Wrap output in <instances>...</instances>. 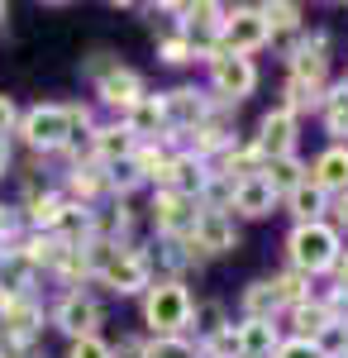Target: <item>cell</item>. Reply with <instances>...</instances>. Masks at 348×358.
<instances>
[{
	"label": "cell",
	"mask_w": 348,
	"mask_h": 358,
	"mask_svg": "<svg viewBox=\"0 0 348 358\" xmlns=\"http://www.w3.org/2000/svg\"><path fill=\"white\" fill-rule=\"evenodd\" d=\"M324 72H329V57H324V38H310L291 53V86H287V110H305V106H320L324 96Z\"/></svg>",
	"instance_id": "obj_1"
},
{
	"label": "cell",
	"mask_w": 348,
	"mask_h": 358,
	"mask_svg": "<svg viewBox=\"0 0 348 358\" xmlns=\"http://www.w3.org/2000/svg\"><path fill=\"white\" fill-rule=\"evenodd\" d=\"M291 263H296V273H305V277H315V273H329L334 263H339V234L329 229L324 220L315 224H296L291 229Z\"/></svg>",
	"instance_id": "obj_2"
},
{
	"label": "cell",
	"mask_w": 348,
	"mask_h": 358,
	"mask_svg": "<svg viewBox=\"0 0 348 358\" xmlns=\"http://www.w3.org/2000/svg\"><path fill=\"white\" fill-rule=\"evenodd\" d=\"M143 320L153 325L158 339H172V334H182L191 325V296L182 282H158V287H148V296H143Z\"/></svg>",
	"instance_id": "obj_3"
},
{
	"label": "cell",
	"mask_w": 348,
	"mask_h": 358,
	"mask_svg": "<svg viewBox=\"0 0 348 358\" xmlns=\"http://www.w3.org/2000/svg\"><path fill=\"white\" fill-rule=\"evenodd\" d=\"M20 134L34 153H57L72 143V120H67V106H34V110L20 115Z\"/></svg>",
	"instance_id": "obj_4"
},
{
	"label": "cell",
	"mask_w": 348,
	"mask_h": 358,
	"mask_svg": "<svg viewBox=\"0 0 348 358\" xmlns=\"http://www.w3.org/2000/svg\"><path fill=\"white\" fill-rule=\"evenodd\" d=\"M268 38H272V29H268V20H263V5H258V10H253V5L224 10V24H219V48H224V53L248 57V53H258Z\"/></svg>",
	"instance_id": "obj_5"
},
{
	"label": "cell",
	"mask_w": 348,
	"mask_h": 358,
	"mask_svg": "<svg viewBox=\"0 0 348 358\" xmlns=\"http://www.w3.org/2000/svg\"><path fill=\"white\" fill-rule=\"evenodd\" d=\"M210 77H215V91H219L224 101H243V96L258 86V67H253V57L215 48L210 53Z\"/></svg>",
	"instance_id": "obj_6"
},
{
	"label": "cell",
	"mask_w": 348,
	"mask_h": 358,
	"mask_svg": "<svg viewBox=\"0 0 348 358\" xmlns=\"http://www.w3.org/2000/svg\"><path fill=\"white\" fill-rule=\"evenodd\" d=\"M196 220H201V210H196L191 196H177V192H167V187L153 196V224H158L162 239H182V244H187Z\"/></svg>",
	"instance_id": "obj_7"
},
{
	"label": "cell",
	"mask_w": 348,
	"mask_h": 358,
	"mask_svg": "<svg viewBox=\"0 0 348 358\" xmlns=\"http://www.w3.org/2000/svg\"><path fill=\"white\" fill-rule=\"evenodd\" d=\"M38 325H43V310L24 296H5L0 292V334H5V344H29L34 334H38Z\"/></svg>",
	"instance_id": "obj_8"
},
{
	"label": "cell",
	"mask_w": 348,
	"mask_h": 358,
	"mask_svg": "<svg viewBox=\"0 0 348 358\" xmlns=\"http://www.w3.org/2000/svg\"><path fill=\"white\" fill-rule=\"evenodd\" d=\"M258 158H291V148H296V115L282 106V110H268L263 115V124H258Z\"/></svg>",
	"instance_id": "obj_9"
},
{
	"label": "cell",
	"mask_w": 348,
	"mask_h": 358,
	"mask_svg": "<svg viewBox=\"0 0 348 358\" xmlns=\"http://www.w3.org/2000/svg\"><path fill=\"white\" fill-rule=\"evenodd\" d=\"M53 325L62 334H72V344H77V339H91L96 325H101V306L91 301V296H81V292H72V296H62V301H57Z\"/></svg>",
	"instance_id": "obj_10"
},
{
	"label": "cell",
	"mask_w": 348,
	"mask_h": 358,
	"mask_svg": "<svg viewBox=\"0 0 348 358\" xmlns=\"http://www.w3.org/2000/svg\"><path fill=\"white\" fill-rule=\"evenodd\" d=\"M143 96H148V91H143V77H138L134 67H106V72H101V101H106V106L129 115Z\"/></svg>",
	"instance_id": "obj_11"
},
{
	"label": "cell",
	"mask_w": 348,
	"mask_h": 358,
	"mask_svg": "<svg viewBox=\"0 0 348 358\" xmlns=\"http://www.w3.org/2000/svg\"><path fill=\"white\" fill-rule=\"evenodd\" d=\"M187 244L196 253H229V248L239 244V234H234V224H229L224 210H201V220H196Z\"/></svg>",
	"instance_id": "obj_12"
},
{
	"label": "cell",
	"mask_w": 348,
	"mask_h": 358,
	"mask_svg": "<svg viewBox=\"0 0 348 358\" xmlns=\"http://www.w3.org/2000/svg\"><path fill=\"white\" fill-rule=\"evenodd\" d=\"M162 187L196 201V196L210 187V172H205V163H201L196 153H182V158H167V177H162Z\"/></svg>",
	"instance_id": "obj_13"
},
{
	"label": "cell",
	"mask_w": 348,
	"mask_h": 358,
	"mask_svg": "<svg viewBox=\"0 0 348 358\" xmlns=\"http://www.w3.org/2000/svg\"><path fill=\"white\" fill-rule=\"evenodd\" d=\"M234 210L239 215H248V220H263V215H272V206H277V192H272L268 182H263V172H253V177H243L239 187H234Z\"/></svg>",
	"instance_id": "obj_14"
},
{
	"label": "cell",
	"mask_w": 348,
	"mask_h": 358,
	"mask_svg": "<svg viewBox=\"0 0 348 358\" xmlns=\"http://www.w3.org/2000/svg\"><path fill=\"white\" fill-rule=\"evenodd\" d=\"M124 129L129 134H143V138H162V129H172V120H167V96H143L134 110H129V120H124Z\"/></svg>",
	"instance_id": "obj_15"
},
{
	"label": "cell",
	"mask_w": 348,
	"mask_h": 358,
	"mask_svg": "<svg viewBox=\"0 0 348 358\" xmlns=\"http://www.w3.org/2000/svg\"><path fill=\"white\" fill-rule=\"evenodd\" d=\"M310 182H315L320 192H348V148H344V143L324 148L320 158H315V172H310Z\"/></svg>",
	"instance_id": "obj_16"
},
{
	"label": "cell",
	"mask_w": 348,
	"mask_h": 358,
	"mask_svg": "<svg viewBox=\"0 0 348 358\" xmlns=\"http://www.w3.org/2000/svg\"><path fill=\"white\" fill-rule=\"evenodd\" d=\"M91 143H96V158L106 167H115V163H124V158H134L138 138L124 124H106V129H91Z\"/></svg>",
	"instance_id": "obj_17"
},
{
	"label": "cell",
	"mask_w": 348,
	"mask_h": 358,
	"mask_svg": "<svg viewBox=\"0 0 348 358\" xmlns=\"http://www.w3.org/2000/svg\"><path fill=\"white\" fill-rule=\"evenodd\" d=\"M67 206H72V201H67L62 192H43V196L34 192L29 196V224H34L38 234H43V229L53 234L57 224H62V215H67Z\"/></svg>",
	"instance_id": "obj_18"
},
{
	"label": "cell",
	"mask_w": 348,
	"mask_h": 358,
	"mask_svg": "<svg viewBox=\"0 0 348 358\" xmlns=\"http://www.w3.org/2000/svg\"><path fill=\"white\" fill-rule=\"evenodd\" d=\"M234 334H239L243 358H268L272 349H277V325H272V320H243Z\"/></svg>",
	"instance_id": "obj_19"
},
{
	"label": "cell",
	"mask_w": 348,
	"mask_h": 358,
	"mask_svg": "<svg viewBox=\"0 0 348 358\" xmlns=\"http://www.w3.org/2000/svg\"><path fill=\"white\" fill-rule=\"evenodd\" d=\"M167 120H172V124H187V129H201V124H205V101H201V91H191V86L172 91V96H167Z\"/></svg>",
	"instance_id": "obj_20"
},
{
	"label": "cell",
	"mask_w": 348,
	"mask_h": 358,
	"mask_svg": "<svg viewBox=\"0 0 348 358\" xmlns=\"http://www.w3.org/2000/svg\"><path fill=\"white\" fill-rule=\"evenodd\" d=\"M287 201H291V215H296L300 224H315V220L324 215V192L310 182V177H305V182H300V187H296Z\"/></svg>",
	"instance_id": "obj_21"
},
{
	"label": "cell",
	"mask_w": 348,
	"mask_h": 358,
	"mask_svg": "<svg viewBox=\"0 0 348 358\" xmlns=\"http://www.w3.org/2000/svg\"><path fill=\"white\" fill-rule=\"evenodd\" d=\"M296 339H310V344H315V339H320V330L324 325H329V320H334V310H329V306H320V301H296Z\"/></svg>",
	"instance_id": "obj_22"
},
{
	"label": "cell",
	"mask_w": 348,
	"mask_h": 358,
	"mask_svg": "<svg viewBox=\"0 0 348 358\" xmlns=\"http://www.w3.org/2000/svg\"><path fill=\"white\" fill-rule=\"evenodd\" d=\"M263 182H268L277 196H291L300 182H305V167L296 163V158H277V163H268V172H263Z\"/></svg>",
	"instance_id": "obj_23"
},
{
	"label": "cell",
	"mask_w": 348,
	"mask_h": 358,
	"mask_svg": "<svg viewBox=\"0 0 348 358\" xmlns=\"http://www.w3.org/2000/svg\"><path fill=\"white\" fill-rule=\"evenodd\" d=\"M282 306L277 296V282H253L248 292H243V310H248V320H272V310Z\"/></svg>",
	"instance_id": "obj_24"
},
{
	"label": "cell",
	"mask_w": 348,
	"mask_h": 358,
	"mask_svg": "<svg viewBox=\"0 0 348 358\" xmlns=\"http://www.w3.org/2000/svg\"><path fill=\"white\" fill-rule=\"evenodd\" d=\"M315 349H320V358H348V320H329L315 339Z\"/></svg>",
	"instance_id": "obj_25"
},
{
	"label": "cell",
	"mask_w": 348,
	"mask_h": 358,
	"mask_svg": "<svg viewBox=\"0 0 348 358\" xmlns=\"http://www.w3.org/2000/svg\"><path fill=\"white\" fill-rule=\"evenodd\" d=\"M324 124H329V134H344V124H348V82L334 86V91L324 96Z\"/></svg>",
	"instance_id": "obj_26"
},
{
	"label": "cell",
	"mask_w": 348,
	"mask_h": 358,
	"mask_svg": "<svg viewBox=\"0 0 348 358\" xmlns=\"http://www.w3.org/2000/svg\"><path fill=\"white\" fill-rule=\"evenodd\" d=\"M101 187H106V172H96V167H77L72 172V196H81V210L101 196Z\"/></svg>",
	"instance_id": "obj_27"
},
{
	"label": "cell",
	"mask_w": 348,
	"mask_h": 358,
	"mask_svg": "<svg viewBox=\"0 0 348 358\" xmlns=\"http://www.w3.org/2000/svg\"><path fill=\"white\" fill-rule=\"evenodd\" d=\"M138 182H143V172H138L134 158H124V163H115V167L106 172V187H110V192H119V196H124V192H134Z\"/></svg>",
	"instance_id": "obj_28"
},
{
	"label": "cell",
	"mask_w": 348,
	"mask_h": 358,
	"mask_svg": "<svg viewBox=\"0 0 348 358\" xmlns=\"http://www.w3.org/2000/svg\"><path fill=\"white\" fill-rule=\"evenodd\" d=\"M201 354H205V358H243V354H239V334H234V330H219V334H210Z\"/></svg>",
	"instance_id": "obj_29"
},
{
	"label": "cell",
	"mask_w": 348,
	"mask_h": 358,
	"mask_svg": "<svg viewBox=\"0 0 348 358\" xmlns=\"http://www.w3.org/2000/svg\"><path fill=\"white\" fill-rule=\"evenodd\" d=\"M143 358H196V349H191L187 339L172 334V339H153V344L143 349Z\"/></svg>",
	"instance_id": "obj_30"
},
{
	"label": "cell",
	"mask_w": 348,
	"mask_h": 358,
	"mask_svg": "<svg viewBox=\"0 0 348 358\" xmlns=\"http://www.w3.org/2000/svg\"><path fill=\"white\" fill-rule=\"evenodd\" d=\"M191 315H196V325H201V334H205V339L224 330V310H219L215 301H205V306H191Z\"/></svg>",
	"instance_id": "obj_31"
},
{
	"label": "cell",
	"mask_w": 348,
	"mask_h": 358,
	"mask_svg": "<svg viewBox=\"0 0 348 358\" xmlns=\"http://www.w3.org/2000/svg\"><path fill=\"white\" fill-rule=\"evenodd\" d=\"M67 358H115V349H110V344L101 339V334H91V339H77Z\"/></svg>",
	"instance_id": "obj_32"
},
{
	"label": "cell",
	"mask_w": 348,
	"mask_h": 358,
	"mask_svg": "<svg viewBox=\"0 0 348 358\" xmlns=\"http://www.w3.org/2000/svg\"><path fill=\"white\" fill-rule=\"evenodd\" d=\"M191 43L187 38H167V43H162V62H172V67H182V62H191Z\"/></svg>",
	"instance_id": "obj_33"
},
{
	"label": "cell",
	"mask_w": 348,
	"mask_h": 358,
	"mask_svg": "<svg viewBox=\"0 0 348 358\" xmlns=\"http://www.w3.org/2000/svg\"><path fill=\"white\" fill-rule=\"evenodd\" d=\"M277 358H320V349L310 339H287V344H277Z\"/></svg>",
	"instance_id": "obj_34"
},
{
	"label": "cell",
	"mask_w": 348,
	"mask_h": 358,
	"mask_svg": "<svg viewBox=\"0 0 348 358\" xmlns=\"http://www.w3.org/2000/svg\"><path fill=\"white\" fill-rule=\"evenodd\" d=\"M15 124H20V110H15V101H10V96H0V138L10 134Z\"/></svg>",
	"instance_id": "obj_35"
},
{
	"label": "cell",
	"mask_w": 348,
	"mask_h": 358,
	"mask_svg": "<svg viewBox=\"0 0 348 358\" xmlns=\"http://www.w3.org/2000/svg\"><path fill=\"white\" fill-rule=\"evenodd\" d=\"M334 273H339V287H344V296H348V253H339V263H334Z\"/></svg>",
	"instance_id": "obj_36"
},
{
	"label": "cell",
	"mask_w": 348,
	"mask_h": 358,
	"mask_svg": "<svg viewBox=\"0 0 348 358\" xmlns=\"http://www.w3.org/2000/svg\"><path fill=\"white\" fill-rule=\"evenodd\" d=\"M5 172H10V143L0 138V177H5Z\"/></svg>",
	"instance_id": "obj_37"
},
{
	"label": "cell",
	"mask_w": 348,
	"mask_h": 358,
	"mask_svg": "<svg viewBox=\"0 0 348 358\" xmlns=\"http://www.w3.org/2000/svg\"><path fill=\"white\" fill-rule=\"evenodd\" d=\"M10 239V215H5V206H0V244Z\"/></svg>",
	"instance_id": "obj_38"
},
{
	"label": "cell",
	"mask_w": 348,
	"mask_h": 358,
	"mask_svg": "<svg viewBox=\"0 0 348 358\" xmlns=\"http://www.w3.org/2000/svg\"><path fill=\"white\" fill-rule=\"evenodd\" d=\"M339 224H344V229H348V192L339 196Z\"/></svg>",
	"instance_id": "obj_39"
},
{
	"label": "cell",
	"mask_w": 348,
	"mask_h": 358,
	"mask_svg": "<svg viewBox=\"0 0 348 358\" xmlns=\"http://www.w3.org/2000/svg\"><path fill=\"white\" fill-rule=\"evenodd\" d=\"M5 15H10V5H5V0H0V20H5Z\"/></svg>",
	"instance_id": "obj_40"
},
{
	"label": "cell",
	"mask_w": 348,
	"mask_h": 358,
	"mask_svg": "<svg viewBox=\"0 0 348 358\" xmlns=\"http://www.w3.org/2000/svg\"><path fill=\"white\" fill-rule=\"evenodd\" d=\"M5 349H10V344H5V334H0V358H5Z\"/></svg>",
	"instance_id": "obj_41"
},
{
	"label": "cell",
	"mask_w": 348,
	"mask_h": 358,
	"mask_svg": "<svg viewBox=\"0 0 348 358\" xmlns=\"http://www.w3.org/2000/svg\"><path fill=\"white\" fill-rule=\"evenodd\" d=\"M344 134H348V124H344Z\"/></svg>",
	"instance_id": "obj_42"
}]
</instances>
